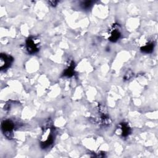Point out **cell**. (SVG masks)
Returning <instances> with one entry per match:
<instances>
[{
	"label": "cell",
	"mask_w": 158,
	"mask_h": 158,
	"mask_svg": "<svg viewBox=\"0 0 158 158\" xmlns=\"http://www.w3.org/2000/svg\"><path fill=\"white\" fill-rule=\"evenodd\" d=\"M94 4V1H81L80 3V7L83 10H89L91 8V7Z\"/></svg>",
	"instance_id": "9"
},
{
	"label": "cell",
	"mask_w": 158,
	"mask_h": 158,
	"mask_svg": "<svg viewBox=\"0 0 158 158\" xmlns=\"http://www.w3.org/2000/svg\"><path fill=\"white\" fill-rule=\"evenodd\" d=\"M15 123L10 119H6L1 122V130L4 135L8 139H12L14 136Z\"/></svg>",
	"instance_id": "3"
},
{
	"label": "cell",
	"mask_w": 158,
	"mask_h": 158,
	"mask_svg": "<svg viewBox=\"0 0 158 158\" xmlns=\"http://www.w3.org/2000/svg\"><path fill=\"white\" fill-rule=\"evenodd\" d=\"M75 62L73 60H71L68 64L66 69L62 73V76L66 77H71L75 75Z\"/></svg>",
	"instance_id": "7"
},
{
	"label": "cell",
	"mask_w": 158,
	"mask_h": 158,
	"mask_svg": "<svg viewBox=\"0 0 158 158\" xmlns=\"http://www.w3.org/2000/svg\"><path fill=\"white\" fill-rule=\"evenodd\" d=\"M40 40L36 36H29L25 41L26 50L29 54H34L40 50Z\"/></svg>",
	"instance_id": "2"
},
{
	"label": "cell",
	"mask_w": 158,
	"mask_h": 158,
	"mask_svg": "<svg viewBox=\"0 0 158 158\" xmlns=\"http://www.w3.org/2000/svg\"><path fill=\"white\" fill-rule=\"evenodd\" d=\"M14 58L6 53H1L0 56V69L1 71L7 70L12 65Z\"/></svg>",
	"instance_id": "5"
},
{
	"label": "cell",
	"mask_w": 158,
	"mask_h": 158,
	"mask_svg": "<svg viewBox=\"0 0 158 158\" xmlns=\"http://www.w3.org/2000/svg\"><path fill=\"white\" fill-rule=\"evenodd\" d=\"M154 46H155V44L153 41H149V42L147 43L145 45L142 46L140 48V50L143 53L149 54L153 51V50L154 49Z\"/></svg>",
	"instance_id": "8"
},
{
	"label": "cell",
	"mask_w": 158,
	"mask_h": 158,
	"mask_svg": "<svg viewBox=\"0 0 158 158\" xmlns=\"http://www.w3.org/2000/svg\"><path fill=\"white\" fill-rule=\"evenodd\" d=\"M56 138L55 128L52 126L51 123H48L43 128L41 141H40L41 148L43 149L49 148L54 143Z\"/></svg>",
	"instance_id": "1"
},
{
	"label": "cell",
	"mask_w": 158,
	"mask_h": 158,
	"mask_svg": "<svg viewBox=\"0 0 158 158\" xmlns=\"http://www.w3.org/2000/svg\"><path fill=\"white\" fill-rule=\"evenodd\" d=\"M118 128L121 131V136L123 138H126L129 136L131 133V128L128 123L125 122H120L118 124Z\"/></svg>",
	"instance_id": "6"
},
{
	"label": "cell",
	"mask_w": 158,
	"mask_h": 158,
	"mask_svg": "<svg viewBox=\"0 0 158 158\" xmlns=\"http://www.w3.org/2000/svg\"><path fill=\"white\" fill-rule=\"evenodd\" d=\"M48 2H49V4L51 6L54 7V6H56L57 4V3L59 2V1H49Z\"/></svg>",
	"instance_id": "10"
},
{
	"label": "cell",
	"mask_w": 158,
	"mask_h": 158,
	"mask_svg": "<svg viewBox=\"0 0 158 158\" xmlns=\"http://www.w3.org/2000/svg\"><path fill=\"white\" fill-rule=\"evenodd\" d=\"M122 37L121 28L119 24L114 23L109 30V36L108 39L110 41L115 43L119 40Z\"/></svg>",
	"instance_id": "4"
}]
</instances>
